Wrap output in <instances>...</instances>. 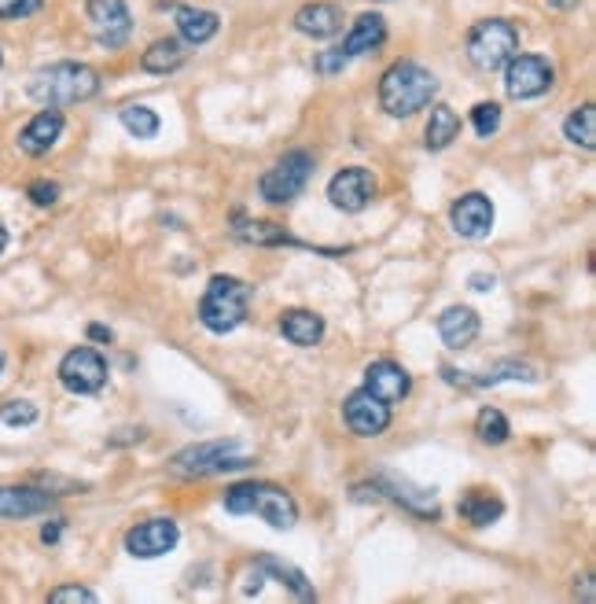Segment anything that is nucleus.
<instances>
[{
  "label": "nucleus",
  "instance_id": "1",
  "mask_svg": "<svg viewBox=\"0 0 596 604\" xmlns=\"http://www.w3.org/2000/svg\"><path fill=\"white\" fill-rule=\"evenodd\" d=\"M100 92V74L89 63H52L30 74L26 81V97L44 107H70L86 104Z\"/></svg>",
  "mask_w": 596,
  "mask_h": 604
},
{
  "label": "nucleus",
  "instance_id": "2",
  "mask_svg": "<svg viewBox=\"0 0 596 604\" xmlns=\"http://www.w3.org/2000/svg\"><path fill=\"white\" fill-rule=\"evenodd\" d=\"M435 92H439V78L420 63L402 60L394 67H387V74L379 78V107L390 118H409L431 104Z\"/></svg>",
  "mask_w": 596,
  "mask_h": 604
},
{
  "label": "nucleus",
  "instance_id": "3",
  "mask_svg": "<svg viewBox=\"0 0 596 604\" xmlns=\"http://www.w3.org/2000/svg\"><path fill=\"white\" fill-rule=\"evenodd\" d=\"M255 464V450L239 439H210L184 446L181 453L170 458V472L177 479H199V476H221V472H239Z\"/></svg>",
  "mask_w": 596,
  "mask_h": 604
},
{
  "label": "nucleus",
  "instance_id": "4",
  "mask_svg": "<svg viewBox=\"0 0 596 604\" xmlns=\"http://www.w3.org/2000/svg\"><path fill=\"white\" fill-rule=\"evenodd\" d=\"M225 509L232 516L258 513L269 527H276V531H291L298 524L295 498L287 494L284 487H276V483H258V479L236 483V487L225 490Z\"/></svg>",
  "mask_w": 596,
  "mask_h": 604
},
{
  "label": "nucleus",
  "instance_id": "5",
  "mask_svg": "<svg viewBox=\"0 0 596 604\" xmlns=\"http://www.w3.org/2000/svg\"><path fill=\"white\" fill-rule=\"evenodd\" d=\"M247 310H250V287L244 281H236V277H210L207 292L199 299L203 329L213 332V336L236 332L247 321Z\"/></svg>",
  "mask_w": 596,
  "mask_h": 604
},
{
  "label": "nucleus",
  "instance_id": "6",
  "mask_svg": "<svg viewBox=\"0 0 596 604\" xmlns=\"http://www.w3.org/2000/svg\"><path fill=\"white\" fill-rule=\"evenodd\" d=\"M468 60L479 70H505V63L519 52V30L508 18H482L468 30Z\"/></svg>",
  "mask_w": 596,
  "mask_h": 604
},
{
  "label": "nucleus",
  "instance_id": "7",
  "mask_svg": "<svg viewBox=\"0 0 596 604\" xmlns=\"http://www.w3.org/2000/svg\"><path fill=\"white\" fill-rule=\"evenodd\" d=\"M313 178V155L310 152H287L284 159H276L258 181V192H262L265 203H291L298 192L306 189V181Z\"/></svg>",
  "mask_w": 596,
  "mask_h": 604
},
{
  "label": "nucleus",
  "instance_id": "8",
  "mask_svg": "<svg viewBox=\"0 0 596 604\" xmlns=\"http://www.w3.org/2000/svg\"><path fill=\"white\" fill-rule=\"evenodd\" d=\"M556 81V70L553 63L545 60V55H511V60L505 63V92L511 100H534L542 97V92L553 89Z\"/></svg>",
  "mask_w": 596,
  "mask_h": 604
},
{
  "label": "nucleus",
  "instance_id": "9",
  "mask_svg": "<svg viewBox=\"0 0 596 604\" xmlns=\"http://www.w3.org/2000/svg\"><path fill=\"white\" fill-rule=\"evenodd\" d=\"M60 384L70 395H96L107 384V361L92 347H74L67 358L60 361Z\"/></svg>",
  "mask_w": 596,
  "mask_h": 604
},
{
  "label": "nucleus",
  "instance_id": "10",
  "mask_svg": "<svg viewBox=\"0 0 596 604\" xmlns=\"http://www.w3.org/2000/svg\"><path fill=\"white\" fill-rule=\"evenodd\" d=\"M342 416H347V427L358 435V439H376V435H384L390 427V406L384 402V398L372 395L368 387L347 395Z\"/></svg>",
  "mask_w": 596,
  "mask_h": 604
},
{
  "label": "nucleus",
  "instance_id": "11",
  "mask_svg": "<svg viewBox=\"0 0 596 604\" xmlns=\"http://www.w3.org/2000/svg\"><path fill=\"white\" fill-rule=\"evenodd\" d=\"M328 200L332 207L361 214L376 200V178H372V170H365V166H347V170H339L328 181Z\"/></svg>",
  "mask_w": 596,
  "mask_h": 604
},
{
  "label": "nucleus",
  "instance_id": "12",
  "mask_svg": "<svg viewBox=\"0 0 596 604\" xmlns=\"http://www.w3.org/2000/svg\"><path fill=\"white\" fill-rule=\"evenodd\" d=\"M177 524L170 516H155V519H144V524H137L133 531L126 535V550L129 556H137V561H155V556H166L177 545Z\"/></svg>",
  "mask_w": 596,
  "mask_h": 604
},
{
  "label": "nucleus",
  "instance_id": "13",
  "mask_svg": "<svg viewBox=\"0 0 596 604\" xmlns=\"http://www.w3.org/2000/svg\"><path fill=\"white\" fill-rule=\"evenodd\" d=\"M92 34H96L100 44L107 49H118V44L129 41V30H133V15H129L126 0H89L86 4Z\"/></svg>",
  "mask_w": 596,
  "mask_h": 604
},
{
  "label": "nucleus",
  "instance_id": "14",
  "mask_svg": "<svg viewBox=\"0 0 596 604\" xmlns=\"http://www.w3.org/2000/svg\"><path fill=\"white\" fill-rule=\"evenodd\" d=\"M372 487H376V494H387L394 498L398 505H405L409 513L416 516H439V498H435V487H416L413 479L405 476H394V472H384V476L372 479Z\"/></svg>",
  "mask_w": 596,
  "mask_h": 604
},
{
  "label": "nucleus",
  "instance_id": "15",
  "mask_svg": "<svg viewBox=\"0 0 596 604\" xmlns=\"http://www.w3.org/2000/svg\"><path fill=\"white\" fill-rule=\"evenodd\" d=\"M63 126H67V123H63V115L55 107L37 111L30 123L18 129V141H15L18 152L30 155V159H41V155H49L52 147H55V141L63 137Z\"/></svg>",
  "mask_w": 596,
  "mask_h": 604
},
{
  "label": "nucleus",
  "instance_id": "16",
  "mask_svg": "<svg viewBox=\"0 0 596 604\" xmlns=\"http://www.w3.org/2000/svg\"><path fill=\"white\" fill-rule=\"evenodd\" d=\"M450 221H453L456 236H464V240L490 236V229H493V203H490V196H482V192H468V196H461L453 203Z\"/></svg>",
  "mask_w": 596,
  "mask_h": 604
},
{
  "label": "nucleus",
  "instance_id": "17",
  "mask_svg": "<svg viewBox=\"0 0 596 604\" xmlns=\"http://www.w3.org/2000/svg\"><path fill=\"white\" fill-rule=\"evenodd\" d=\"M365 387L390 406V402L409 398V391H413V376H409L398 361L384 358V361H372V365L365 369Z\"/></svg>",
  "mask_w": 596,
  "mask_h": 604
},
{
  "label": "nucleus",
  "instance_id": "18",
  "mask_svg": "<svg viewBox=\"0 0 596 604\" xmlns=\"http://www.w3.org/2000/svg\"><path fill=\"white\" fill-rule=\"evenodd\" d=\"M295 30L313 37V41H324V37H335L342 30V8L328 4V0H316V4H306L295 12Z\"/></svg>",
  "mask_w": 596,
  "mask_h": 604
},
{
  "label": "nucleus",
  "instance_id": "19",
  "mask_svg": "<svg viewBox=\"0 0 596 604\" xmlns=\"http://www.w3.org/2000/svg\"><path fill=\"white\" fill-rule=\"evenodd\" d=\"M439 336L450 350H464L479 339V313L471 306H450L439 318Z\"/></svg>",
  "mask_w": 596,
  "mask_h": 604
},
{
  "label": "nucleus",
  "instance_id": "20",
  "mask_svg": "<svg viewBox=\"0 0 596 604\" xmlns=\"http://www.w3.org/2000/svg\"><path fill=\"white\" fill-rule=\"evenodd\" d=\"M52 505H55V498L37 487H0V516H8V519L49 513Z\"/></svg>",
  "mask_w": 596,
  "mask_h": 604
},
{
  "label": "nucleus",
  "instance_id": "21",
  "mask_svg": "<svg viewBox=\"0 0 596 604\" xmlns=\"http://www.w3.org/2000/svg\"><path fill=\"white\" fill-rule=\"evenodd\" d=\"M384 41H387V23H384V15L365 12V15L353 18L347 41H342V55H347V60H353V55H365V52H372V49H379Z\"/></svg>",
  "mask_w": 596,
  "mask_h": 604
},
{
  "label": "nucleus",
  "instance_id": "22",
  "mask_svg": "<svg viewBox=\"0 0 596 604\" xmlns=\"http://www.w3.org/2000/svg\"><path fill=\"white\" fill-rule=\"evenodd\" d=\"M281 332L295 347H316L324 339V318L313 310H284L281 313Z\"/></svg>",
  "mask_w": 596,
  "mask_h": 604
},
{
  "label": "nucleus",
  "instance_id": "23",
  "mask_svg": "<svg viewBox=\"0 0 596 604\" xmlns=\"http://www.w3.org/2000/svg\"><path fill=\"white\" fill-rule=\"evenodd\" d=\"M456 513H461V519H468L471 527H490L493 519L505 516V501L493 494V490H468V494L456 501Z\"/></svg>",
  "mask_w": 596,
  "mask_h": 604
},
{
  "label": "nucleus",
  "instance_id": "24",
  "mask_svg": "<svg viewBox=\"0 0 596 604\" xmlns=\"http://www.w3.org/2000/svg\"><path fill=\"white\" fill-rule=\"evenodd\" d=\"M255 568L262 571V575H273L276 582H284V587L291 590L298 601H313V597H316V593H313V582L306 579V571H298L295 564L281 561V556L262 553V556H258V561H255Z\"/></svg>",
  "mask_w": 596,
  "mask_h": 604
},
{
  "label": "nucleus",
  "instance_id": "25",
  "mask_svg": "<svg viewBox=\"0 0 596 604\" xmlns=\"http://www.w3.org/2000/svg\"><path fill=\"white\" fill-rule=\"evenodd\" d=\"M218 30H221L218 12H207V8H177V34H181V41L207 44Z\"/></svg>",
  "mask_w": 596,
  "mask_h": 604
},
{
  "label": "nucleus",
  "instance_id": "26",
  "mask_svg": "<svg viewBox=\"0 0 596 604\" xmlns=\"http://www.w3.org/2000/svg\"><path fill=\"white\" fill-rule=\"evenodd\" d=\"M427 152H445L456 137H461V115L450 107V104H435L431 107V118H427Z\"/></svg>",
  "mask_w": 596,
  "mask_h": 604
},
{
  "label": "nucleus",
  "instance_id": "27",
  "mask_svg": "<svg viewBox=\"0 0 596 604\" xmlns=\"http://www.w3.org/2000/svg\"><path fill=\"white\" fill-rule=\"evenodd\" d=\"M232 232H236L244 244H258V247L295 244L281 226H273V221H258V218H244V214H232Z\"/></svg>",
  "mask_w": 596,
  "mask_h": 604
},
{
  "label": "nucleus",
  "instance_id": "28",
  "mask_svg": "<svg viewBox=\"0 0 596 604\" xmlns=\"http://www.w3.org/2000/svg\"><path fill=\"white\" fill-rule=\"evenodd\" d=\"M184 60H189L184 41H177V37H163V41L147 44V52L141 55V67L147 74H173L177 67H184Z\"/></svg>",
  "mask_w": 596,
  "mask_h": 604
},
{
  "label": "nucleus",
  "instance_id": "29",
  "mask_svg": "<svg viewBox=\"0 0 596 604\" xmlns=\"http://www.w3.org/2000/svg\"><path fill=\"white\" fill-rule=\"evenodd\" d=\"M563 137L571 144H582L585 152H593V147H596V107L593 104L574 107L571 115H567V123H563Z\"/></svg>",
  "mask_w": 596,
  "mask_h": 604
},
{
  "label": "nucleus",
  "instance_id": "30",
  "mask_svg": "<svg viewBox=\"0 0 596 604\" xmlns=\"http://www.w3.org/2000/svg\"><path fill=\"white\" fill-rule=\"evenodd\" d=\"M118 118H122V126L137 137V141H152V137H158V129H163V118H158L155 111L144 107V104L122 107V115H118Z\"/></svg>",
  "mask_w": 596,
  "mask_h": 604
},
{
  "label": "nucleus",
  "instance_id": "31",
  "mask_svg": "<svg viewBox=\"0 0 596 604\" xmlns=\"http://www.w3.org/2000/svg\"><path fill=\"white\" fill-rule=\"evenodd\" d=\"M475 435H479L482 442H490V446H501L511 435L508 416L501 413V409H493V406H482L479 416H475Z\"/></svg>",
  "mask_w": 596,
  "mask_h": 604
},
{
  "label": "nucleus",
  "instance_id": "32",
  "mask_svg": "<svg viewBox=\"0 0 596 604\" xmlns=\"http://www.w3.org/2000/svg\"><path fill=\"white\" fill-rule=\"evenodd\" d=\"M471 123H475V133H479V137H493L501 129V104H493V100L475 104L471 107Z\"/></svg>",
  "mask_w": 596,
  "mask_h": 604
},
{
  "label": "nucleus",
  "instance_id": "33",
  "mask_svg": "<svg viewBox=\"0 0 596 604\" xmlns=\"http://www.w3.org/2000/svg\"><path fill=\"white\" fill-rule=\"evenodd\" d=\"M0 421L12 424V427H30L37 421V406L26 402V398H18V402H8V406H0Z\"/></svg>",
  "mask_w": 596,
  "mask_h": 604
},
{
  "label": "nucleus",
  "instance_id": "34",
  "mask_svg": "<svg viewBox=\"0 0 596 604\" xmlns=\"http://www.w3.org/2000/svg\"><path fill=\"white\" fill-rule=\"evenodd\" d=\"M49 604H96V593L89 587H55L49 593Z\"/></svg>",
  "mask_w": 596,
  "mask_h": 604
},
{
  "label": "nucleus",
  "instance_id": "35",
  "mask_svg": "<svg viewBox=\"0 0 596 604\" xmlns=\"http://www.w3.org/2000/svg\"><path fill=\"white\" fill-rule=\"evenodd\" d=\"M41 4L44 0H0V18H26V15H34V12H41Z\"/></svg>",
  "mask_w": 596,
  "mask_h": 604
},
{
  "label": "nucleus",
  "instance_id": "36",
  "mask_svg": "<svg viewBox=\"0 0 596 604\" xmlns=\"http://www.w3.org/2000/svg\"><path fill=\"white\" fill-rule=\"evenodd\" d=\"M26 196H30L34 207H52V203L60 200V184L55 181H34L30 189H26Z\"/></svg>",
  "mask_w": 596,
  "mask_h": 604
},
{
  "label": "nucleus",
  "instance_id": "37",
  "mask_svg": "<svg viewBox=\"0 0 596 604\" xmlns=\"http://www.w3.org/2000/svg\"><path fill=\"white\" fill-rule=\"evenodd\" d=\"M347 55H342V49H324L321 55L313 60V70L316 74H339L342 67H347Z\"/></svg>",
  "mask_w": 596,
  "mask_h": 604
},
{
  "label": "nucleus",
  "instance_id": "38",
  "mask_svg": "<svg viewBox=\"0 0 596 604\" xmlns=\"http://www.w3.org/2000/svg\"><path fill=\"white\" fill-rule=\"evenodd\" d=\"M63 527H67V519H52V524H44L41 527V542L55 545V542H60V535H63Z\"/></svg>",
  "mask_w": 596,
  "mask_h": 604
},
{
  "label": "nucleus",
  "instance_id": "39",
  "mask_svg": "<svg viewBox=\"0 0 596 604\" xmlns=\"http://www.w3.org/2000/svg\"><path fill=\"white\" fill-rule=\"evenodd\" d=\"M493 284H497L493 281V273H471L468 277V287H475V292H490Z\"/></svg>",
  "mask_w": 596,
  "mask_h": 604
},
{
  "label": "nucleus",
  "instance_id": "40",
  "mask_svg": "<svg viewBox=\"0 0 596 604\" xmlns=\"http://www.w3.org/2000/svg\"><path fill=\"white\" fill-rule=\"evenodd\" d=\"M89 339H96V343H111V339H115V332H111L107 324H89Z\"/></svg>",
  "mask_w": 596,
  "mask_h": 604
},
{
  "label": "nucleus",
  "instance_id": "41",
  "mask_svg": "<svg viewBox=\"0 0 596 604\" xmlns=\"http://www.w3.org/2000/svg\"><path fill=\"white\" fill-rule=\"evenodd\" d=\"M548 8H556V12H571V8H579V0H545Z\"/></svg>",
  "mask_w": 596,
  "mask_h": 604
},
{
  "label": "nucleus",
  "instance_id": "42",
  "mask_svg": "<svg viewBox=\"0 0 596 604\" xmlns=\"http://www.w3.org/2000/svg\"><path fill=\"white\" fill-rule=\"evenodd\" d=\"M582 601H585V604H593V579H589V575H585V579H582Z\"/></svg>",
  "mask_w": 596,
  "mask_h": 604
},
{
  "label": "nucleus",
  "instance_id": "43",
  "mask_svg": "<svg viewBox=\"0 0 596 604\" xmlns=\"http://www.w3.org/2000/svg\"><path fill=\"white\" fill-rule=\"evenodd\" d=\"M4 247H8V232H4V226H0V255H4Z\"/></svg>",
  "mask_w": 596,
  "mask_h": 604
},
{
  "label": "nucleus",
  "instance_id": "44",
  "mask_svg": "<svg viewBox=\"0 0 596 604\" xmlns=\"http://www.w3.org/2000/svg\"><path fill=\"white\" fill-rule=\"evenodd\" d=\"M0 373H4V350H0Z\"/></svg>",
  "mask_w": 596,
  "mask_h": 604
},
{
  "label": "nucleus",
  "instance_id": "45",
  "mask_svg": "<svg viewBox=\"0 0 596 604\" xmlns=\"http://www.w3.org/2000/svg\"><path fill=\"white\" fill-rule=\"evenodd\" d=\"M0 63H4V52H0Z\"/></svg>",
  "mask_w": 596,
  "mask_h": 604
}]
</instances>
